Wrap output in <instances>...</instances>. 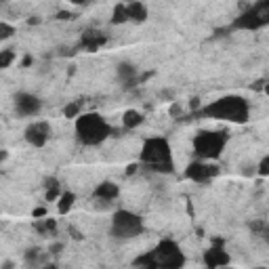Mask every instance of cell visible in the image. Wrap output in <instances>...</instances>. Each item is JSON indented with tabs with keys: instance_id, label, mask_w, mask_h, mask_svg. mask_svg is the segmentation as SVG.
Instances as JSON below:
<instances>
[{
	"instance_id": "6da1fadb",
	"label": "cell",
	"mask_w": 269,
	"mask_h": 269,
	"mask_svg": "<svg viewBox=\"0 0 269 269\" xmlns=\"http://www.w3.org/2000/svg\"><path fill=\"white\" fill-rule=\"evenodd\" d=\"M185 257L173 240H162L151 253L139 257L134 265L141 269H181Z\"/></svg>"
},
{
	"instance_id": "7a4b0ae2",
	"label": "cell",
	"mask_w": 269,
	"mask_h": 269,
	"mask_svg": "<svg viewBox=\"0 0 269 269\" xmlns=\"http://www.w3.org/2000/svg\"><path fill=\"white\" fill-rule=\"evenodd\" d=\"M141 164L147 166L154 173H173V156H170V145L162 137H151L143 143L141 147Z\"/></svg>"
},
{
	"instance_id": "3957f363",
	"label": "cell",
	"mask_w": 269,
	"mask_h": 269,
	"mask_svg": "<svg viewBox=\"0 0 269 269\" xmlns=\"http://www.w3.org/2000/svg\"><path fill=\"white\" fill-rule=\"evenodd\" d=\"M204 116L214 120H229V122H246L250 110H248V103L246 99L236 95H229V97H223L219 101H212L210 105H206L202 110Z\"/></svg>"
},
{
	"instance_id": "277c9868",
	"label": "cell",
	"mask_w": 269,
	"mask_h": 269,
	"mask_svg": "<svg viewBox=\"0 0 269 269\" xmlns=\"http://www.w3.org/2000/svg\"><path fill=\"white\" fill-rule=\"evenodd\" d=\"M110 124H107L99 114H84L76 120V134L78 141L84 145H99L101 141L110 137Z\"/></svg>"
},
{
	"instance_id": "5b68a950",
	"label": "cell",
	"mask_w": 269,
	"mask_h": 269,
	"mask_svg": "<svg viewBox=\"0 0 269 269\" xmlns=\"http://www.w3.org/2000/svg\"><path fill=\"white\" fill-rule=\"evenodd\" d=\"M227 145V133L217 131H202L194 139V151L202 160H214L221 156V151Z\"/></svg>"
},
{
	"instance_id": "8992f818",
	"label": "cell",
	"mask_w": 269,
	"mask_h": 269,
	"mask_svg": "<svg viewBox=\"0 0 269 269\" xmlns=\"http://www.w3.org/2000/svg\"><path fill=\"white\" fill-rule=\"evenodd\" d=\"M143 231V221L139 214H134L131 210H118L114 212L112 219V236L120 238V240H129L139 236Z\"/></svg>"
},
{
	"instance_id": "52a82bcc",
	"label": "cell",
	"mask_w": 269,
	"mask_h": 269,
	"mask_svg": "<svg viewBox=\"0 0 269 269\" xmlns=\"http://www.w3.org/2000/svg\"><path fill=\"white\" fill-rule=\"evenodd\" d=\"M269 23V0H263V2H257L248 8V11H244L240 17H236V21L231 28L234 30H259L263 28V25Z\"/></svg>"
},
{
	"instance_id": "ba28073f",
	"label": "cell",
	"mask_w": 269,
	"mask_h": 269,
	"mask_svg": "<svg viewBox=\"0 0 269 269\" xmlns=\"http://www.w3.org/2000/svg\"><path fill=\"white\" fill-rule=\"evenodd\" d=\"M217 175H219V166L206 164L204 160H200V162H192L185 168V177L192 179V181H196V183H208L210 179L217 177Z\"/></svg>"
},
{
	"instance_id": "9c48e42d",
	"label": "cell",
	"mask_w": 269,
	"mask_h": 269,
	"mask_svg": "<svg viewBox=\"0 0 269 269\" xmlns=\"http://www.w3.org/2000/svg\"><path fill=\"white\" fill-rule=\"evenodd\" d=\"M202 261L208 269H221V267L229 265V255L223 250V240H214L212 242V248L206 250Z\"/></svg>"
},
{
	"instance_id": "30bf717a",
	"label": "cell",
	"mask_w": 269,
	"mask_h": 269,
	"mask_svg": "<svg viewBox=\"0 0 269 269\" xmlns=\"http://www.w3.org/2000/svg\"><path fill=\"white\" fill-rule=\"evenodd\" d=\"M49 134H51L49 122H34L25 129V141L34 147H42L49 141Z\"/></svg>"
},
{
	"instance_id": "8fae6325",
	"label": "cell",
	"mask_w": 269,
	"mask_h": 269,
	"mask_svg": "<svg viewBox=\"0 0 269 269\" xmlns=\"http://www.w3.org/2000/svg\"><path fill=\"white\" fill-rule=\"evenodd\" d=\"M40 99L36 95H30V93H19L15 97V110L19 116H36L40 112Z\"/></svg>"
},
{
	"instance_id": "7c38bea8",
	"label": "cell",
	"mask_w": 269,
	"mask_h": 269,
	"mask_svg": "<svg viewBox=\"0 0 269 269\" xmlns=\"http://www.w3.org/2000/svg\"><path fill=\"white\" fill-rule=\"evenodd\" d=\"M120 196V187L112 183V181H103L101 185H97V190H95V198L97 200H105V202H112L116 200Z\"/></svg>"
},
{
	"instance_id": "4fadbf2b",
	"label": "cell",
	"mask_w": 269,
	"mask_h": 269,
	"mask_svg": "<svg viewBox=\"0 0 269 269\" xmlns=\"http://www.w3.org/2000/svg\"><path fill=\"white\" fill-rule=\"evenodd\" d=\"M107 42V36L101 32H84L82 34V47L86 51H97Z\"/></svg>"
},
{
	"instance_id": "5bb4252c",
	"label": "cell",
	"mask_w": 269,
	"mask_h": 269,
	"mask_svg": "<svg viewBox=\"0 0 269 269\" xmlns=\"http://www.w3.org/2000/svg\"><path fill=\"white\" fill-rule=\"evenodd\" d=\"M127 17L134 23H141L147 19V6L143 2H131L127 4Z\"/></svg>"
},
{
	"instance_id": "9a60e30c",
	"label": "cell",
	"mask_w": 269,
	"mask_h": 269,
	"mask_svg": "<svg viewBox=\"0 0 269 269\" xmlns=\"http://www.w3.org/2000/svg\"><path fill=\"white\" fill-rule=\"evenodd\" d=\"M118 78L122 80L124 86H133L137 82V67L131 64H120L118 66Z\"/></svg>"
},
{
	"instance_id": "2e32d148",
	"label": "cell",
	"mask_w": 269,
	"mask_h": 269,
	"mask_svg": "<svg viewBox=\"0 0 269 269\" xmlns=\"http://www.w3.org/2000/svg\"><path fill=\"white\" fill-rule=\"evenodd\" d=\"M143 120H145V116H143L141 112L129 110L127 114H124L122 124H124V129H137V127H141V124H143Z\"/></svg>"
},
{
	"instance_id": "e0dca14e",
	"label": "cell",
	"mask_w": 269,
	"mask_h": 269,
	"mask_svg": "<svg viewBox=\"0 0 269 269\" xmlns=\"http://www.w3.org/2000/svg\"><path fill=\"white\" fill-rule=\"evenodd\" d=\"M74 202H76V196L71 194V192L61 194V196H59V204H57L59 212H61V214H66V212L71 208V206H74Z\"/></svg>"
},
{
	"instance_id": "ac0fdd59",
	"label": "cell",
	"mask_w": 269,
	"mask_h": 269,
	"mask_svg": "<svg viewBox=\"0 0 269 269\" xmlns=\"http://www.w3.org/2000/svg\"><path fill=\"white\" fill-rule=\"evenodd\" d=\"M34 227H36V231H38V234H49V231H55L57 221H55V219H44V221H40V223H34Z\"/></svg>"
},
{
	"instance_id": "d6986e66",
	"label": "cell",
	"mask_w": 269,
	"mask_h": 269,
	"mask_svg": "<svg viewBox=\"0 0 269 269\" xmlns=\"http://www.w3.org/2000/svg\"><path fill=\"white\" fill-rule=\"evenodd\" d=\"M124 21H129V17H127V4H118L114 8V13H112V23H124Z\"/></svg>"
},
{
	"instance_id": "ffe728a7",
	"label": "cell",
	"mask_w": 269,
	"mask_h": 269,
	"mask_svg": "<svg viewBox=\"0 0 269 269\" xmlns=\"http://www.w3.org/2000/svg\"><path fill=\"white\" fill-rule=\"evenodd\" d=\"M15 61V53L11 49H6V51H0V69H4L8 67Z\"/></svg>"
},
{
	"instance_id": "44dd1931",
	"label": "cell",
	"mask_w": 269,
	"mask_h": 269,
	"mask_svg": "<svg viewBox=\"0 0 269 269\" xmlns=\"http://www.w3.org/2000/svg\"><path fill=\"white\" fill-rule=\"evenodd\" d=\"M15 34V28L11 23H4V21H0V40H6V38H11V36Z\"/></svg>"
},
{
	"instance_id": "7402d4cb",
	"label": "cell",
	"mask_w": 269,
	"mask_h": 269,
	"mask_svg": "<svg viewBox=\"0 0 269 269\" xmlns=\"http://www.w3.org/2000/svg\"><path fill=\"white\" fill-rule=\"evenodd\" d=\"M80 114V103H67L66 105V110H64V116L66 118H76V116Z\"/></svg>"
},
{
	"instance_id": "603a6c76",
	"label": "cell",
	"mask_w": 269,
	"mask_h": 269,
	"mask_svg": "<svg viewBox=\"0 0 269 269\" xmlns=\"http://www.w3.org/2000/svg\"><path fill=\"white\" fill-rule=\"evenodd\" d=\"M259 175L261 177H267L269 175V156H265L261 160V164H259Z\"/></svg>"
},
{
	"instance_id": "cb8c5ba5",
	"label": "cell",
	"mask_w": 269,
	"mask_h": 269,
	"mask_svg": "<svg viewBox=\"0 0 269 269\" xmlns=\"http://www.w3.org/2000/svg\"><path fill=\"white\" fill-rule=\"evenodd\" d=\"M44 187H47V190H59V181H57L55 177L44 179Z\"/></svg>"
},
{
	"instance_id": "d4e9b609",
	"label": "cell",
	"mask_w": 269,
	"mask_h": 269,
	"mask_svg": "<svg viewBox=\"0 0 269 269\" xmlns=\"http://www.w3.org/2000/svg\"><path fill=\"white\" fill-rule=\"evenodd\" d=\"M250 229L253 231H265V221H253L250 223Z\"/></svg>"
},
{
	"instance_id": "484cf974",
	"label": "cell",
	"mask_w": 269,
	"mask_h": 269,
	"mask_svg": "<svg viewBox=\"0 0 269 269\" xmlns=\"http://www.w3.org/2000/svg\"><path fill=\"white\" fill-rule=\"evenodd\" d=\"M36 259H38V250H36V248H30L28 253H25V261H36Z\"/></svg>"
},
{
	"instance_id": "4316f807",
	"label": "cell",
	"mask_w": 269,
	"mask_h": 269,
	"mask_svg": "<svg viewBox=\"0 0 269 269\" xmlns=\"http://www.w3.org/2000/svg\"><path fill=\"white\" fill-rule=\"evenodd\" d=\"M32 217H34V219L47 217V208H34V210H32Z\"/></svg>"
},
{
	"instance_id": "83f0119b",
	"label": "cell",
	"mask_w": 269,
	"mask_h": 269,
	"mask_svg": "<svg viewBox=\"0 0 269 269\" xmlns=\"http://www.w3.org/2000/svg\"><path fill=\"white\" fill-rule=\"evenodd\" d=\"M57 196H59V190H47V200H49V202L57 200Z\"/></svg>"
},
{
	"instance_id": "f1b7e54d",
	"label": "cell",
	"mask_w": 269,
	"mask_h": 269,
	"mask_svg": "<svg viewBox=\"0 0 269 269\" xmlns=\"http://www.w3.org/2000/svg\"><path fill=\"white\" fill-rule=\"evenodd\" d=\"M61 250H64V244H53L51 246V255H59Z\"/></svg>"
},
{
	"instance_id": "f546056e",
	"label": "cell",
	"mask_w": 269,
	"mask_h": 269,
	"mask_svg": "<svg viewBox=\"0 0 269 269\" xmlns=\"http://www.w3.org/2000/svg\"><path fill=\"white\" fill-rule=\"evenodd\" d=\"M179 114H181V105H173V107H170V116H179Z\"/></svg>"
},
{
	"instance_id": "4dcf8cb0",
	"label": "cell",
	"mask_w": 269,
	"mask_h": 269,
	"mask_svg": "<svg viewBox=\"0 0 269 269\" xmlns=\"http://www.w3.org/2000/svg\"><path fill=\"white\" fill-rule=\"evenodd\" d=\"M190 107H192V110H198V107H200V99H198V97H194L192 103H190Z\"/></svg>"
},
{
	"instance_id": "1f68e13d",
	"label": "cell",
	"mask_w": 269,
	"mask_h": 269,
	"mask_svg": "<svg viewBox=\"0 0 269 269\" xmlns=\"http://www.w3.org/2000/svg\"><path fill=\"white\" fill-rule=\"evenodd\" d=\"M23 66H25V67L32 66V55H25V57H23Z\"/></svg>"
},
{
	"instance_id": "d6a6232c",
	"label": "cell",
	"mask_w": 269,
	"mask_h": 269,
	"mask_svg": "<svg viewBox=\"0 0 269 269\" xmlns=\"http://www.w3.org/2000/svg\"><path fill=\"white\" fill-rule=\"evenodd\" d=\"M134 170H137V166H134V164H131V166L127 168V175H133V173H134Z\"/></svg>"
},
{
	"instance_id": "836d02e7",
	"label": "cell",
	"mask_w": 269,
	"mask_h": 269,
	"mask_svg": "<svg viewBox=\"0 0 269 269\" xmlns=\"http://www.w3.org/2000/svg\"><path fill=\"white\" fill-rule=\"evenodd\" d=\"M2 269H13V263H11V261H6V263L2 265Z\"/></svg>"
},
{
	"instance_id": "e575fe53",
	"label": "cell",
	"mask_w": 269,
	"mask_h": 269,
	"mask_svg": "<svg viewBox=\"0 0 269 269\" xmlns=\"http://www.w3.org/2000/svg\"><path fill=\"white\" fill-rule=\"evenodd\" d=\"M6 158V151H0V160H4Z\"/></svg>"
},
{
	"instance_id": "d590c367",
	"label": "cell",
	"mask_w": 269,
	"mask_h": 269,
	"mask_svg": "<svg viewBox=\"0 0 269 269\" xmlns=\"http://www.w3.org/2000/svg\"><path fill=\"white\" fill-rule=\"evenodd\" d=\"M42 269H57L55 265H47V267H42Z\"/></svg>"
},
{
	"instance_id": "8d00e7d4",
	"label": "cell",
	"mask_w": 269,
	"mask_h": 269,
	"mask_svg": "<svg viewBox=\"0 0 269 269\" xmlns=\"http://www.w3.org/2000/svg\"><path fill=\"white\" fill-rule=\"evenodd\" d=\"M257 269H265V267H257Z\"/></svg>"
},
{
	"instance_id": "74e56055",
	"label": "cell",
	"mask_w": 269,
	"mask_h": 269,
	"mask_svg": "<svg viewBox=\"0 0 269 269\" xmlns=\"http://www.w3.org/2000/svg\"><path fill=\"white\" fill-rule=\"evenodd\" d=\"M221 269H227V267H221Z\"/></svg>"
}]
</instances>
